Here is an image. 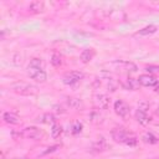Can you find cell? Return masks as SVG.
Returning <instances> with one entry per match:
<instances>
[{
	"mask_svg": "<svg viewBox=\"0 0 159 159\" xmlns=\"http://www.w3.org/2000/svg\"><path fill=\"white\" fill-rule=\"evenodd\" d=\"M111 137L114 142L117 143H123L125 145H129V147H135L137 143H138V139L137 137H134L133 134L128 133L124 128L122 127H117V128H113L111 130Z\"/></svg>",
	"mask_w": 159,
	"mask_h": 159,
	"instance_id": "cell-1",
	"label": "cell"
},
{
	"mask_svg": "<svg viewBox=\"0 0 159 159\" xmlns=\"http://www.w3.org/2000/svg\"><path fill=\"white\" fill-rule=\"evenodd\" d=\"M27 75L32 80H35L37 82H41V83L47 80V75L43 71L41 58H32L30 61V65L27 66Z\"/></svg>",
	"mask_w": 159,
	"mask_h": 159,
	"instance_id": "cell-2",
	"label": "cell"
},
{
	"mask_svg": "<svg viewBox=\"0 0 159 159\" xmlns=\"http://www.w3.org/2000/svg\"><path fill=\"white\" fill-rule=\"evenodd\" d=\"M10 88L15 92V93H19V94H22V96H32V94H36L37 93V87L34 86V84H30L27 82H15L10 86Z\"/></svg>",
	"mask_w": 159,
	"mask_h": 159,
	"instance_id": "cell-3",
	"label": "cell"
},
{
	"mask_svg": "<svg viewBox=\"0 0 159 159\" xmlns=\"http://www.w3.org/2000/svg\"><path fill=\"white\" fill-rule=\"evenodd\" d=\"M83 78V73L80 72V71H71V72H67L66 75H63L62 77V82L67 86H73V84H77Z\"/></svg>",
	"mask_w": 159,
	"mask_h": 159,
	"instance_id": "cell-4",
	"label": "cell"
},
{
	"mask_svg": "<svg viewBox=\"0 0 159 159\" xmlns=\"http://www.w3.org/2000/svg\"><path fill=\"white\" fill-rule=\"evenodd\" d=\"M43 135L42 130H40L37 127H27L21 130V138L27 139H40Z\"/></svg>",
	"mask_w": 159,
	"mask_h": 159,
	"instance_id": "cell-5",
	"label": "cell"
},
{
	"mask_svg": "<svg viewBox=\"0 0 159 159\" xmlns=\"http://www.w3.org/2000/svg\"><path fill=\"white\" fill-rule=\"evenodd\" d=\"M93 103L99 109H107L109 106V97L104 93H97L93 96Z\"/></svg>",
	"mask_w": 159,
	"mask_h": 159,
	"instance_id": "cell-6",
	"label": "cell"
},
{
	"mask_svg": "<svg viewBox=\"0 0 159 159\" xmlns=\"http://www.w3.org/2000/svg\"><path fill=\"white\" fill-rule=\"evenodd\" d=\"M138 82L139 84L144 86V87H157L159 84V80L155 77V76H152V75H140L139 78H138Z\"/></svg>",
	"mask_w": 159,
	"mask_h": 159,
	"instance_id": "cell-7",
	"label": "cell"
},
{
	"mask_svg": "<svg viewBox=\"0 0 159 159\" xmlns=\"http://www.w3.org/2000/svg\"><path fill=\"white\" fill-rule=\"evenodd\" d=\"M114 112H116L117 116H119L122 118H125L129 113V106L124 101L118 99V101L114 102Z\"/></svg>",
	"mask_w": 159,
	"mask_h": 159,
	"instance_id": "cell-8",
	"label": "cell"
},
{
	"mask_svg": "<svg viewBox=\"0 0 159 159\" xmlns=\"http://www.w3.org/2000/svg\"><path fill=\"white\" fill-rule=\"evenodd\" d=\"M108 148H109V144H108V142H107V139H106L104 137L97 138V139L92 143V147H91V149H92L93 152H104V150H107Z\"/></svg>",
	"mask_w": 159,
	"mask_h": 159,
	"instance_id": "cell-9",
	"label": "cell"
},
{
	"mask_svg": "<svg viewBox=\"0 0 159 159\" xmlns=\"http://www.w3.org/2000/svg\"><path fill=\"white\" fill-rule=\"evenodd\" d=\"M135 119L142 125H148L152 122V117L148 116V112L139 111V109H137V112H135Z\"/></svg>",
	"mask_w": 159,
	"mask_h": 159,
	"instance_id": "cell-10",
	"label": "cell"
},
{
	"mask_svg": "<svg viewBox=\"0 0 159 159\" xmlns=\"http://www.w3.org/2000/svg\"><path fill=\"white\" fill-rule=\"evenodd\" d=\"M142 140L147 144H155L159 142V135L155 134L154 132H145L142 135Z\"/></svg>",
	"mask_w": 159,
	"mask_h": 159,
	"instance_id": "cell-11",
	"label": "cell"
},
{
	"mask_svg": "<svg viewBox=\"0 0 159 159\" xmlns=\"http://www.w3.org/2000/svg\"><path fill=\"white\" fill-rule=\"evenodd\" d=\"M45 10V4L42 1H32L29 5V11L31 14H40Z\"/></svg>",
	"mask_w": 159,
	"mask_h": 159,
	"instance_id": "cell-12",
	"label": "cell"
},
{
	"mask_svg": "<svg viewBox=\"0 0 159 159\" xmlns=\"http://www.w3.org/2000/svg\"><path fill=\"white\" fill-rule=\"evenodd\" d=\"M155 32H157V26H154V25H148V26L143 27L142 30H139L135 35H137V36H143V37H145V36H150V35H153V34H155Z\"/></svg>",
	"mask_w": 159,
	"mask_h": 159,
	"instance_id": "cell-13",
	"label": "cell"
},
{
	"mask_svg": "<svg viewBox=\"0 0 159 159\" xmlns=\"http://www.w3.org/2000/svg\"><path fill=\"white\" fill-rule=\"evenodd\" d=\"M2 119L5 123H9V124H16L19 123V116L12 113V112H5L2 114Z\"/></svg>",
	"mask_w": 159,
	"mask_h": 159,
	"instance_id": "cell-14",
	"label": "cell"
},
{
	"mask_svg": "<svg viewBox=\"0 0 159 159\" xmlns=\"http://www.w3.org/2000/svg\"><path fill=\"white\" fill-rule=\"evenodd\" d=\"M93 56H94V51H93L92 48H87V50H83V51L81 52L80 58H81V61H82L83 63H88V62L93 58Z\"/></svg>",
	"mask_w": 159,
	"mask_h": 159,
	"instance_id": "cell-15",
	"label": "cell"
},
{
	"mask_svg": "<svg viewBox=\"0 0 159 159\" xmlns=\"http://www.w3.org/2000/svg\"><path fill=\"white\" fill-rule=\"evenodd\" d=\"M40 120H41L42 123L51 124V125L56 124V117H55L53 114H51V113H45V114H42L41 118H40Z\"/></svg>",
	"mask_w": 159,
	"mask_h": 159,
	"instance_id": "cell-16",
	"label": "cell"
},
{
	"mask_svg": "<svg viewBox=\"0 0 159 159\" xmlns=\"http://www.w3.org/2000/svg\"><path fill=\"white\" fill-rule=\"evenodd\" d=\"M138 84H139L138 80H134V78H128L127 83H122V86L127 89H135L138 87Z\"/></svg>",
	"mask_w": 159,
	"mask_h": 159,
	"instance_id": "cell-17",
	"label": "cell"
},
{
	"mask_svg": "<svg viewBox=\"0 0 159 159\" xmlns=\"http://www.w3.org/2000/svg\"><path fill=\"white\" fill-rule=\"evenodd\" d=\"M51 65L55 66V67H58L62 65V57L58 55V53H53L52 57H51Z\"/></svg>",
	"mask_w": 159,
	"mask_h": 159,
	"instance_id": "cell-18",
	"label": "cell"
},
{
	"mask_svg": "<svg viewBox=\"0 0 159 159\" xmlns=\"http://www.w3.org/2000/svg\"><path fill=\"white\" fill-rule=\"evenodd\" d=\"M61 133H62V128H61V125H58V124H53L52 125V129H51V135H52V138H58L60 135H61Z\"/></svg>",
	"mask_w": 159,
	"mask_h": 159,
	"instance_id": "cell-19",
	"label": "cell"
},
{
	"mask_svg": "<svg viewBox=\"0 0 159 159\" xmlns=\"http://www.w3.org/2000/svg\"><path fill=\"white\" fill-rule=\"evenodd\" d=\"M67 104H68L71 108H78V107L82 106V102H81V99H78V98H68V99H67Z\"/></svg>",
	"mask_w": 159,
	"mask_h": 159,
	"instance_id": "cell-20",
	"label": "cell"
},
{
	"mask_svg": "<svg viewBox=\"0 0 159 159\" xmlns=\"http://www.w3.org/2000/svg\"><path fill=\"white\" fill-rule=\"evenodd\" d=\"M145 71L149 73V75H159V66H154V65H150V66H147L145 67Z\"/></svg>",
	"mask_w": 159,
	"mask_h": 159,
	"instance_id": "cell-21",
	"label": "cell"
},
{
	"mask_svg": "<svg viewBox=\"0 0 159 159\" xmlns=\"http://www.w3.org/2000/svg\"><path fill=\"white\" fill-rule=\"evenodd\" d=\"M137 109L148 112V109H149V103H148L147 101H140V102L138 103V108H137Z\"/></svg>",
	"mask_w": 159,
	"mask_h": 159,
	"instance_id": "cell-22",
	"label": "cell"
},
{
	"mask_svg": "<svg viewBox=\"0 0 159 159\" xmlns=\"http://www.w3.org/2000/svg\"><path fill=\"white\" fill-rule=\"evenodd\" d=\"M81 130H82V124L80 123V122H76L73 125H72V134H78V133H81Z\"/></svg>",
	"mask_w": 159,
	"mask_h": 159,
	"instance_id": "cell-23",
	"label": "cell"
},
{
	"mask_svg": "<svg viewBox=\"0 0 159 159\" xmlns=\"http://www.w3.org/2000/svg\"><path fill=\"white\" fill-rule=\"evenodd\" d=\"M57 148H58V145H53V147H50V148H48V149H47V150H46V152H45L43 154H47V153H51V152H55V150H56Z\"/></svg>",
	"mask_w": 159,
	"mask_h": 159,
	"instance_id": "cell-24",
	"label": "cell"
},
{
	"mask_svg": "<svg viewBox=\"0 0 159 159\" xmlns=\"http://www.w3.org/2000/svg\"><path fill=\"white\" fill-rule=\"evenodd\" d=\"M155 114H157V116H158V117H159V107H158V108H157V111H155Z\"/></svg>",
	"mask_w": 159,
	"mask_h": 159,
	"instance_id": "cell-25",
	"label": "cell"
},
{
	"mask_svg": "<svg viewBox=\"0 0 159 159\" xmlns=\"http://www.w3.org/2000/svg\"><path fill=\"white\" fill-rule=\"evenodd\" d=\"M51 159H57V158H51Z\"/></svg>",
	"mask_w": 159,
	"mask_h": 159,
	"instance_id": "cell-26",
	"label": "cell"
}]
</instances>
